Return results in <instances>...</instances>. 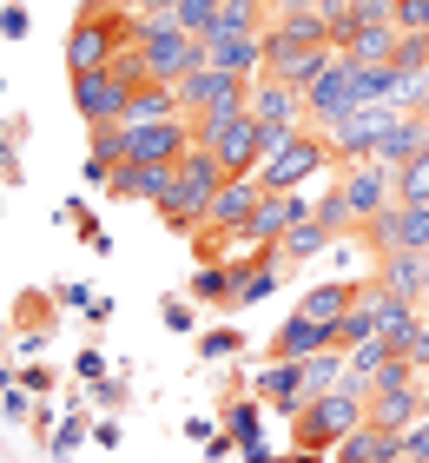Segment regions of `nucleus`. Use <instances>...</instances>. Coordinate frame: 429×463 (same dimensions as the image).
<instances>
[{"label": "nucleus", "instance_id": "7c9ffc66", "mask_svg": "<svg viewBox=\"0 0 429 463\" xmlns=\"http://www.w3.org/2000/svg\"><path fill=\"white\" fill-rule=\"evenodd\" d=\"M238 351H245V331L238 325H211V331H199V357L205 364H238Z\"/></svg>", "mask_w": 429, "mask_h": 463}, {"label": "nucleus", "instance_id": "5701e85b", "mask_svg": "<svg viewBox=\"0 0 429 463\" xmlns=\"http://www.w3.org/2000/svg\"><path fill=\"white\" fill-rule=\"evenodd\" d=\"M251 113H257V119H284V126H311V119H304V93L284 87V80H271V73L251 80Z\"/></svg>", "mask_w": 429, "mask_h": 463}, {"label": "nucleus", "instance_id": "9d476101", "mask_svg": "<svg viewBox=\"0 0 429 463\" xmlns=\"http://www.w3.org/2000/svg\"><path fill=\"white\" fill-rule=\"evenodd\" d=\"M191 146V119H126V159L139 165H179Z\"/></svg>", "mask_w": 429, "mask_h": 463}, {"label": "nucleus", "instance_id": "72a5a7b5", "mask_svg": "<svg viewBox=\"0 0 429 463\" xmlns=\"http://www.w3.org/2000/svg\"><path fill=\"white\" fill-rule=\"evenodd\" d=\"M423 311H429V305H410V298H390V305H383V345H390V351H403V338H410V331L423 325Z\"/></svg>", "mask_w": 429, "mask_h": 463}, {"label": "nucleus", "instance_id": "393cba45", "mask_svg": "<svg viewBox=\"0 0 429 463\" xmlns=\"http://www.w3.org/2000/svg\"><path fill=\"white\" fill-rule=\"evenodd\" d=\"M265 417H271V411L257 404L251 391H245V397H219V424L238 437V450H245V444H265Z\"/></svg>", "mask_w": 429, "mask_h": 463}, {"label": "nucleus", "instance_id": "ea45409f", "mask_svg": "<svg viewBox=\"0 0 429 463\" xmlns=\"http://www.w3.org/2000/svg\"><path fill=\"white\" fill-rule=\"evenodd\" d=\"M159 325H165V331H179V338H191L199 311H191V298H179V291H165V298H159Z\"/></svg>", "mask_w": 429, "mask_h": 463}, {"label": "nucleus", "instance_id": "c756f323", "mask_svg": "<svg viewBox=\"0 0 429 463\" xmlns=\"http://www.w3.org/2000/svg\"><path fill=\"white\" fill-rule=\"evenodd\" d=\"M126 119H185L179 87H165V80H145V87L133 93V113H126Z\"/></svg>", "mask_w": 429, "mask_h": 463}, {"label": "nucleus", "instance_id": "4c0bfd02", "mask_svg": "<svg viewBox=\"0 0 429 463\" xmlns=\"http://www.w3.org/2000/svg\"><path fill=\"white\" fill-rule=\"evenodd\" d=\"M20 146H27V113L0 119V179H20Z\"/></svg>", "mask_w": 429, "mask_h": 463}, {"label": "nucleus", "instance_id": "4468645a", "mask_svg": "<svg viewBox=\"0 0 429 463\" xmlns=\"http://www.w3.org/2000/svg\"><path fill=\"white\" fill-rule=\"evenodd\" d=\"M251 397H257V404H265L271 417H284V424H291V417L311 404V391H304V364H291V357H265V371L251 377Z\"/></svg>", "mask_w": 429, "mask_h": 463}, {"label": "nucleus", "instance_id": "4be33fe9", "mask_svg": "<svg viewBox=\"0 0 429 463\" xmlns=\"http://www.w3.org/2000/svg\"><path fill=\"white\" fill-rule=\"evenodd\" d=\"M337 463H403V430H383V424H357L343 444L331 450Z\"/></svg>", "mask_w": 429, "mask_h": 463}, {"label": "nucleus", "instance_id": "8fccbe9b", "mask_svg": "<svg viewBox=\"0 0 429 463\" xmlns=\"http://www.w3.org/2000/svg\"><path fill=\"white\" fill-rule=\"evenodd\" d=\"M53 298H60V311H86V305H93V291L73 279V285H53Z\"/></svg>", "mask_w": 429, "mask_h": 463}, {"label": "nucleus", "instance_id": "dca6fc26", "mask_svg": "<svg viewBox=\"0 0 429 463\" xmlns=\"http://www.w3.org/2000/svg\"><path fill=\"white\" fill-rule=\"evenodd\" d=\"M317 351H343V345H337V325H317L304 311H291V318L271 331V345H265V357H291V364H304Z\"/></svg>", "mask_w": 429, "mask_h": 463}, {"label": "nucleus", "instance_id": "6e6d98bb", "mask_svg": "<svg viewBox=\"0 0 429 463\" xmlns=\"http://www.w3.org/2000/svg\"><path fill=\"white\" fill-rule=\"evenodd\" d=\"M416 397H423V417H429V377H416Z\"/></svg>", "mask_w": 429, "mask_h": 463}, {"label": "nucleus", "instance_id": "f03ea898", "mask_svg": "<svg viewBox=\"0 0 429 463\" xmlns=\"http://www.w3.org/2000/svg\"><path fill=\"white\" fill-rule=\"evenodd\" d=\"M357 424H370V397H357L350 384H337L324 397H311L304 411L291 417V444L297 450H317V457H331L343 437H350Z\"/></svg>", "mask_w": 429, "mask_h": 463}, {"label": "nucleus", "instance_id": "a18cd8bd", "mask_svg": "<svg viewBox=\"0 0 429 463\" xmlns=\"http://www.w3.org/2000/svg\"><path fill=\"white\" fill-rule=\"evenodd\" d=\"M27 27H33L27 0H0V40H27Z\"/></svg>", "mask_w": 429, "mask_h": 463}, {"label": "nucleus", "instance_id": "f704fd0d", "mask_svg": "<svg viewBox=\"0 0 429 463\" xmlns=\"http://www.w3.org/2000/svg\"><path fill=\"white\" fill-rule=\"evenodd\" d=\"M86 159H99V165H126V126H86Z\"/></svg>", "mask_w": 429, "mask_h": 463}, {"label": "nucleus", "instance_id": "e433bc0d", "mask_svg": "<svg viewBox=\"0 0 429 463\" xmlns=\"http://www.w3.org/2000/svg\"><path fill=\"white\" fill-rule=\"evenodd\" d=\"M396 199L403 205H429V153H416V159L396 165Z\"/></svg>", "mask_w": 429, "mask_h": 463}, {"label": "nucleus", "instance_id": "39448f33", "mask_svg": "<svg viewBox=\"0 0 429 463\" xmlns=\"http://www.w3.org/2000/svg\"><path fill=\"white\" fill-rule=\"evenodd\" d=\"M331 165H337V153H331V139L317 133V126H304V133H297V139L284 146V153H271V159L257 165L251 179L265 185V193H304V185H311V179H324Z\"/></svg>", "mask_w": 429, "mask_h": 463}, {"label": "nucleus", "instance_id": "ddd939ff", "mask_svg": "<svg viewBox=\"0 0 429 463\" xmlns=\"http://www.w3.org/2000/svg\"><path fill=\"white\" fill-rule=\"evenodd\" d=\"M179 107H185V119L219 113V107H251V80L245 73H225V67H211V60H205L199 73L179 80Z\"/></svg>", "mask_w": 429, "mask_h": 463}, {"label": "nucleus", "instance_id": "bb28decb", "mask_svg": "<svg viewBox=\"0 0 429 463\" xmlns=\"http://www.w3.org/2000/svg\"><path fill=\"white\" fill-rule=\"evenodd\" d=\"M396 40H403L396 20H370V27L350 40V60H363V67H396Z\"/></svg>", "mask_w": 429, "mask_h": 463}, {"label": "nucleus", "instance_id": "f3484780", "mask_svg": "<svg viewBox=\"0 0 429 463\" xmlns=\"http://www.w3.org/2000/svg\"><path fill=\"white\" fill-rule=\"evenodd\" d=\"M383 305H390V285H383V279H357V305L343 311L337 345H343V351H357V345L383 338Z\"/></svg>", "mask_w": 429, "mask_h": 463}, {"label": "nucleus", "instance_id": "b1692460", "mask_svg": "<svg viewBox=\"0 0 429 463\" xmlns=\"http://www.w3.org/2000/svg\"><path fill=\"white\" fill-rule=\"evenodd\" d=\"M231 291H238V259L199 265V271H191V285H185V298L191 305H211V311H231Z\"/></svg>", "mask_w": 429, "mask_h": 463}, {"label": "nucleus", "instance_id": "473e14b6", "mask_svg": "<svg viewBox=\"0 0 429 463\" xmlns=\"http://www.w3.org/2000/svg\"><path fill=\"white\" fill-rule=\"evenodd\" d=\"M86 437H93V424H86V411L73 404V411H67V417L53 424V437H47V457H53V463H67V457H73V450L86 444Z\"/></svg>", "mask_w": 429, "mask_h": 463}, {"label": "nucleus", "instance_id": "58836bf2", "mask_svg": "<svg viewBox=\"0 0 429 463\" xmlns=\"http://www.w3.org/2000/svg\"><path fill=\"white\" fill-rule=\"evenodd\" d=\"M126 377H133V364H126V371H113V377H99V384H93V404H99L106 417L133 404V391H126Z\"/></svg>", "mask_w": 429, "mask_h": 463}, {"label": "nucleus", "instance_id": "5fc2aeb1", "mask_svg": "<svg viewBox=\"0 0 429 463\" xmlns=\"http://www.w3.org/2000/svg\"><path fill=\"white\" fill-rule=\"evenodd\" d=\"M271 463H324V457H317V450H297V444H291V457H271Z\"/></svg>", "mask_w": 429, "mask_h": 463}, {"label": "nucleus", "instance_id": "c85d7f7f", "mask_svg": "<svg viewBox=\"0 0 429 463\" xmlns=\"http://www.w3.org/2000/svg\"><path fill=\"white\" fill-rule=\"evenodd\" d=\"M331 245H337V232L317 225V219H304V225L284 232V245H277V251H284V265H311V259H324Z\"/></svg>", "mask_w": 429, "mask_h": 463}, {"label": "nucleus", "instance_id": "c9c22d12", "mask_svg": "<svg viewBox=\"0 0 429 463\" xmlns=\"http://www.w3.org/2000/svg\"><path fill=\"white\" fill-rule=\"evenodd\" d=\"M60 219H67V225L79 232V245H86V251H99V259H106V251H113V232H99V219L86 213L79 199H67V205H60Z\"/></svg>", "mask_w": 429, "mask_h": 463}, {"label": "nucleus", "instance_id": "f257e3e1", "mask_svg": "<svg viewBox=\"0 0 429 463\" xmlns=\"http://www.w3.org/2000/svg\"><path fill=\"white\" fill-rule=\"evenodd\" d=\"M133 47H139V7H126V0H79V14L67 27V73H99Z\"/></svg>", "mask_w": 429, "mask_h": 463}, {"label": "nucleus", "instance_id": "2eb2a0df", "mask_svg": "<svg viewBox=\"0 0 429 463\" xmlns=\"http://www.w3.org/2000/svg\"><path fill=\"white\" fill-rule=\"evenodd\" d=\"M311 213H317V205L304 193H265L257 213H251V225H245V245H284V232L304 225Z\"/></svg>", "mask_w": 429, "mask_h": 463}, {"label": "nucleus", "instance_id": "c03bdc74", "mask_svg": "<svg viewBox=\"0 0 429 463\" xmlns=\"http://www.w3.org/2000/svg\"><path fill=\"white\" fill-rule=\"evenodd\" d=\"M396 357H410V371L416 377H429V311H423V325L410 331V338H403V351Z\"/></svg>", "mask_w": 429, "mask_h": 463}, {"label": "nucleus", "instance_id": "09e8293b", "mask_svg": "<svg viewBox=\"0 0 429 463\" xmlns=\"http://www.w3.org/2000/svg\"><path fill=\"white\" fill-rule=\"evenodd\" d=\"M53 364H20V391H53Z\"/></svg>", "mask_w": 429, "mask_h": 463}, {"label": "nucleus", "instance_id": "2f4dec72", "mask_svg": "<svg viewBox=\"0 0 429 463\" xmlns=\"http://www.w3.org/2000/svg\"><path fill=\"white\" fill-rule=\"evenodd\" d=\"M311 219L331 225L337 239H343V232H357V213H350V199H343V179H331L324 193H317V213H311Z\"/></svg>", "mask_w": 429, "mask_h": 463}, {"label": "nucleus", "instance_id": "603ef678", "mask_svg": "<svg viewBox=\"0 0 429 463\" xmlns=\"http://www.w3.org/2000/svg\"><path fill=\"white\" fill-rule=\"evenodd\" d=\"M185 437H191V444H211V437H219V424H211V417H185Z\"/></svg>", "mask_w": 429, "mask_h": 463}, {"label": "nucleus", "instance_id": "1a4fd4ad", "mask_svg": "<svg viewBox=\"0 0 429 463\" xmlns=\"http://www.w3.org/2000/svg\"><path fill=\"white\" fill-rule=\"evenodd\" d=\"M337 179H343V199H350L357 225H370V219L390 213V205H403V199H396V165H383V159L337 165Z\"/></svg>", "mask_w": 429, "mask_h": 463}, {"label": "nucleus", "instance_id": "6e6552de", "mask_svg": "<svg viewBox=\"0 0 429 463\" xmlns=\"http://www.w3.org/2000/svg\"><path fill=\"white\" fill-rule=\"evenodd\" d=\"M357 245L370 259H390V251H429V205H390L383 219L357 225Z\"/></svg>", "mask_w": 429, "mask_h": 463}, {"label": "nucleus", "instance_id": "13d9d810", "mask_svg": "<svg viewBox=\"0 0 429 463\" xmlns=\"http://www.w3.org/2000/svg\"><path fill=\"white\" fill-rule=\"evenodd\" d=\"M126 7H139V0H126Z\"/></svg>", "mask_w": 429, "mask_h": 463}, {"label": "nucleus", "instance_id": "3c124183", "mask_svg": "<svg viewBox=\"0 0 429 463\" xmlns=\"http://www.w3.org/2000/svg\"><path fill=\"white\" fill-rule=\"evenodd\" d=\"M231 450H238V437H231V430L219 424V437H211V444H205V463H225Z\"/></svg>", "mask_w": 429, "mask_h": 463}, {"label": "nucleus", "instance_id": "a211bd4d", "mask_svg": "<svg viewBox=\"0 0 429 463\" xmlns=\"http://www.w3.org/2000/svg\"><path fill=\"white\" fill-rule=\"evenodd\" d=\"M205 60L211 67H225V73H245L257 80L265 73V33H231V27H205Z\"/></svg>", "mask_w": 429, "mask_h": 463}, {"label": "nucleus", "instance_id": "f8f14e48", "mask_svg": "<svg viewBox=\"0 0 429 463\" xmlns=\"http://www.w3.org/2000/svg\"><path fill=\"white\" fill-rule=\"evenodd\" d=\"M396 126V107H357L350 119H337L331 126V153L337 165H357V159H383V133Z\"/></svg>", "mask_w": 429, "mask_h": 463}, {"label": "nucleus", "instance_id": "a878e982", "mask_svg": "<svg viewBox=\"0 0 429 463\" xmlns=\"http://www.w3.org/2000/svg\"><path fill=\"white\" fill-rule=\"evenodd\" d=\"M357 305V285L350 279H331V285H311L304 298H297V311L304 318H317V325H343V311Z\"/></svg>", "mask_w": 429, "mask_h": 463}, {"label": "nucleus", "instance_id": "412c9836", "mask_svg": "<svg viewBox=\"0 0 429 463\" xmlns=\"http://www.w3.org/2000/svg\"><path fill=\"white\" fill-rule=\"evenodd\" d=\"M377 279L390 285V298L429 305V251H390V259H377Z\"/></svg>", "mask_w": 429, "mask_h": 463}, {"label": "nucleus", "instance_id": "9b49d317", "mask_svg": "<svg viewBox=\"0 0 429 463\" xmlns=\"http://www.w3.org/2000/svg\"><path fill=\"white\" fill-rule=\"evenodd\" d=\"M331 47H297V40H284L277 27H265V73L271 80H284V87H297V93H311L317 80L331 73Z\"/></svg>", "mask_w": 429, "mask_h": 463}, {"label": "nucleus", "instance_id": "aec40b11", "mask_svg": "<svg viewBox=\"0 0 429 463\" xmlns=\"http://www.w3.org/2000/svg\"><path fill=\"white\" fill-rule=\"evenodd\" d=\"M257 199H265V185H257V179H225V193L211 199L205 225H211V232H231V239H245V225H251V213H257Z\"/></svg>", "mask_w": 429, "mask_h": 463}, {"label": "nucleus", "instance_id": "79ce46f5", "mask_svg": "<svg viewBox=\"0 0 429 463\" xmlns=\"http://www.w3.org/2000/svg\"><path fill=\"white\" fill-rule=\"evenodd\" d=\"M396 67L403 73H429V33H403L396 40Z\"/></svg>", "mask_w": 429, "mask_h": 463}, {"label": "nucleus", "instance_id": "37998d69", "mask_svg": "<svg viewBox=\"0 0 429 463\" xmlns=\"http://www.w3.org/2000/svg\"><path fill=\"white\" fill-rule=\"evenodd\" d=\"M297 133H304V126H284V119H257V153H284V146L297 139Z\"/></svg>", "mask_w": 429, "mask_h": 463}, {"label": "nucleus", "instance_id": "de8ad7c7", "mask_svg": "<svg viewBox=\"0 0 429 463\" xmlns=\"http://www.w3.org/2000/svg\"><path fill=\"white\" fill-rule=\"evenodd\" d=\"M73 377H79V384H99V377H113V371H106L99 351H79V357H73Z\"/></svg>", "mask_w": 429, "mask_h": 463}, {"label": "nucleus", "instance_id": "49530a36", "mask_svg": "<svg viewBox=\"0 0 429 463\" xmlns=\"http://www.w3.org/2000/svg\"><path fill=\"white\" fill-rule=\"evenodd\" d=\"M403 463H429V417H416V424L403 430Z\"/></svg>", "mask_w": 429, "mask_h": 463}, {"label": "nucleus", "instance_id": "0eeeda50", "mask_svg": "<svg viewBox=\"0 0 429 463\" xmlns=\"http://www.w3.org/2000/svg\"><path fill=\"white\" fill-rule=\"evenodd\" d=\"M357 107H363L357 60H350V53H337V60H331V73H324V80H317V87L304 93V119L317 126V133H331V126H337V119H350Z\"/></svg>", "mask_w": 429, "mask_h": 463}, {"label": "nucleus", "instance_id": "423d86ee", "mask_svg": "<svg viewBox=\"0 0 429 463\" xmlns=\"http://www.w3.org/2000/svg\"><path fill=\"white\" fill-rule=\"evenodd\" d=\"M67 93H73V113L86 126H126L139 87H126L113 67H99V73H67Z\"/></svg>", "mask_w": 429, "mask_h": 463}, {"label": "nucleus", "instance_id": "864d4df0", "mask_svg": "<svg viewBox=\"0 0 429 463\" xmlns=\"http://www.w3.org/2000/svg\"><path fill=\"white\" fill-rule=\"evenodd\" d=\"M93 444H106V450L119 444V417H99V424H93Z\"/></svg>", "mask_w": 429, "mask_h": 463}, {"label": "nucleus", "instance_id": "6ab92c4d", "mask_svg": "<svg viewBox=\"0 0 429 463\" xmlns=\"http://www.w3.org/2000/svg\"><path fill=\"white\" fill-rule=\"evenodd\" d=\"M172 185H179V165H139V159H126L113 179H106V199H145V205H159L172 199Z\"/></svg>", "mask_w": 429, "mask_h": 463}, {"label": "nucleus", "instance_id": "cd10ccee", "mask_svg": "<svg viewBox=\"0 0 429 463\" xmlns=\"http://www.w3.org/2000/svg\"><path fill=\"white\" fill-rule=\"evenodd\" d=\"M416 417H423L416 384H410V391H377V397H370V424H383V430H410Z\"/></svg>", "mask_w": 429, "mask_h": 463}, {"label": "nucleus", "instance_id": "a19ab883", "mask_svg": "<svg viewBox=\"0 0 429 463\" xmlns=\"http://www.w3.org/2000/svg\"><path fill=\"white\" fill-rule=\"evenodd\" d=\"M219 14H225V0H179V14H172V20H179L185 33H205Z\"/></svg>", "mask_w": 429, "mask_h": 463}, {"label": "nucleus", "instance_id": "20e7f679", "mask_svg": "<svg viewBox=\"0 0 429 463\" xmlns=\"http://www.w3.org/2000/svg\"><path fill=\"white\" fill-rule=\"evenodd\" d=\"M191 139L211 146V153L225 159V173H231V179H251L257 165H265V153H257V113H251V107L199 113V119H191Z\"/></svg>", "mask_w": 429, "mask_h": 463}, {"label": "nucleus", "instance_id": "7ed1b4c3", "mask_svg": "<svg viewBox=\"0 0 429 463\" xmlns=\"http://www.w3.org/2000/svg\"><path fill=\"white\" fill-rule=\"evenodd\" d=\"M139 60H145V80H165V87H179L185 73L205 67V40L185 33L172 14H139Z\"/></svg>", "mask_w": 429, "mask_h": 463}, {"label": "nucleus", "instance_id": "4d7b16f0", "mask_svg": "<svg viewBox=\"0 0 429 463\" xmlns=\"http://www.w3.org/2000/svg\"><path fill=\"white\" fill-rule=\"evenodd\" d=\"M0 93H7V80H0Z\"/></svg>", "mask_w": 429, "mask_h": 463}]
</instances>
